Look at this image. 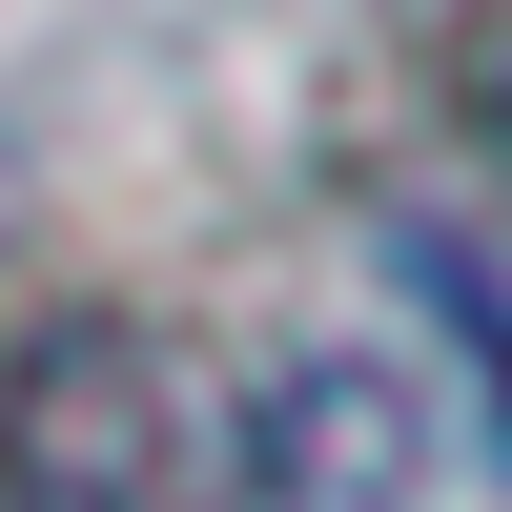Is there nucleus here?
<instances>
[{
  "label": "nucleus",
  "mask_w": 512,
  "mask_h": 512,
  "mask_svg": "<svg viewBox=\"0 0 512 512\" xmlns=\"http://www.w3.org/2000/svg\"><path fill=\"white\" fill-rule=\"evenodd\" d=\"M492 164H512V62H492Z\"/></svg>",
  "instance_id": "obj_2"
},
{
  "label": "nucleus",
  "mask_w": 512,
  "mask_h": 512,
  "mask_svg": "<svg viewBox=\"0 0 512 512\" xmlns=\"http://www.w3.org/2000/svg\"><path fill=\"white\" fill-rule=\"evenodd\" d=\"M0 512H308V472L164 308H41L0 349Z\"/></svg>",
  "instance_id": "obj_1"
}]
</instances>
